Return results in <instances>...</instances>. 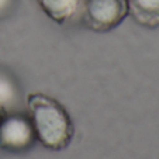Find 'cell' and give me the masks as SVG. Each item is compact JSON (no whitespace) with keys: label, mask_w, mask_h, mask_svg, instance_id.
Wrapping results in <instances>:
<instances>
[{"label":"cell","mask_w":159,"mask_h":159,"mask_svg":"<svg viewBox=\"0 0 159 159\" xmlns=\"http://www.w3.org/2000/svg\"><path fill=\"white\" fill-rule=\"evenodd\" d=\"M39 9L57 24L72 20L82 9V0H35Z\"/></svg>","instance_id":"277c9868"},{"label":"cell","mask_w":159,"mask_h":159,"mask_svg":"<svg viewBox=\"0 0 159 159\" xmlns=\"http://www.w3.org/2000/svg\"><path fill=\"white\" fill-rule=\"evenodd\" d=\"M25 104L38 144L49 151H63L69 147L75 137V125L59 100L45 93H30Z\"/></svg>","instance_id":"6da1fadb"},{"label":"cell","mask_w":159,"mask_h":159,"mask_svg":"<svg viewBox=\"0 0 159 159\" xmlns=\"http://www.w3.org/2000/svg\"><path fill=\"white\" fill-rule=\"evenodd\" d=\"M16 0H0V18L6 17L14 7Z\"/></svg>","instance_id":"52a82bcc"},{"label":"cell","mask_w":159,"mask_h":159,"mask_svg":"<svg viewBox=\"0 0 159 159\" xmlns=\"http://www.w3.org/2000/svg\"><path fill=\"white\" fill-rule=\"evenodd\" d=\"M6 114H7V111L4 110V108L2 107V106H0V123H2V120L4 118V116H6Z\"/></svg>","instance_id":"ba28073f"},{"label":"cell","mask_w":159,"mask_h":159,"mask_svg":"<svg viewBox=\"0 0 159 159\" xmlns=\"http://www.w3.org/2000/svg\"><path fill=\"white\" fill-rule=\"evenodd\" d=\"M128 17L127 0H83L82 18L89 30L108 33Z\"/></svg>","instance_id":"7a4b0ae2"},{"label":"cell","mask_w":159,"mask_h":159,"mask_svg":"<svg viewBox=\"0 0 159 159\" xmlns=\"http://www.w3.org/2000/svg\"><path fill=\"white\" fill-rule=\"evenodd\" d=\"M128 16L145 28L159 27V0H127Z\"/></svg>","instance_id":"5b68a950"},{"label":"cell","mask_w":159,"mask_h":159,"mask_svg":"<svg viewBox=\"0 0 159 159\" xmlns=\"http://www.w3.org/2000/svg\"><path fill=\"white\" fill-rule=\"evenodd\" d=\"M31 118L21 111L7 113L0 123V148L10 153H23L37 144Z\"/></svg>","instance_id":"3957f363"},{"label":"cell","mask_w":159,"mask_h":159,"mask_svg":"<svg viewBox=\"0 0 159 159\" xmlns=\"http://www.w3.org/2000/svg\"><path fill=\"white\" fill-rule=\"evenodd\" d=\"M20 100V87L14 76H11L6 70L0 69V106L7 113H16L18 111Z\"/></svg>","instance_id":"8992f818"}]
</instances>
